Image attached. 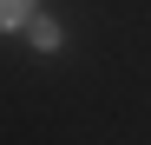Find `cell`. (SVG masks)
<instances>
[{"instance_id": "7a4b0ae2", "label": "cell", "mask_w": 151, "mask_h": 145, "mask_svg": "<svg viewBox=\"0 0 151 145\" xmlns=\"http://www.w3.org/2000/svg\"><path fill=\"white\" fill-rule=\"evenodd\" d=\"M27 33H33V46H59V27H53V20H33Z\"/></svg>"}, {"instance_id": "6da1fadb", "label": "cell", "mask_w": 151, "mask_h": 145, "mask_svg": "<svg viewBox=\"0 0 151 145\" xmlns=\"http://www.w3.org/2000/svg\"><path fill=\"white\" fill-rule=\"evenodd\" d=\"M33 20V0H0V27H27Z\"/></svg>"}]
</instances>
